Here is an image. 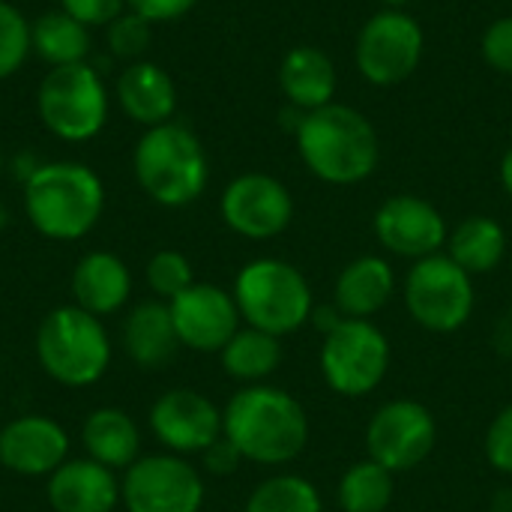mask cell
Here are the masks:
<instances>
[{"label": "cell", "mask_w": 512, "mask_h": 512, "mask_svg": "<svg viewBox=\"0 0 512 512\" xmlns=\"http://www.w3.org/2000/svg\"><path fill=\"white\" fill-rule=\"evenodd\" d=\"M222 435L240 450L243 462L279 468L303 456L309 444V417L288 390L249 384L222 408Z\"/></svg>", "instance_id": "1"}, {"label": "cell", "mask_w": 512, "mask_h": 512, "mask_svg": "<svg viewBox=\"0 0 512 512\" xmlns=\"http://www.w3.org/2000/svg\"><path fill=\"white\" fill-rule=\"evenodd\" d=\"M294 138L303 165L330 186L363 183L381 159L378 132L369 117L339 102L306 111Z\"/></svg>", "instance_id": "2"}, {"label": "cell", "mask_w": 512, "mask_h": 512, "mask_svg": "<svg viewBox=\"0 0 512 512\" xmlns=\"http://www.w3.org/2000/svg\"><path fill=\"white\" fill-rule=\"evenodd\" d=\"M105 210L99 174L81 162H39L24 180V216L36 234L54 243L87 237Z\"/></svg>", "instance_id": "3"}, {"label": "cell", "mask_w": 512, "mask_h": 512, "mask_svg": "<svg viewBox=\"0 0 512 512\" xmlns=\"http://www.w3.org/2000/svg\"><path fill=\"white\" fill-rule=\"evenodd\" d=\"M33 351L39 369L54 384L69 390H84L99 384L114 357V345L102 318L84 312L75 303L51 309L39 321Z\"/></svg>", "instance_id": "4"}, {"label": "cell", "mask_w": 512, "mask_h": 512, "mask_svg": "<svg viewBox=\"0 0 512 512\" xmlns=\"http://www.w3.org/2000/svg\"><path fill=\"white\" fill-rule=\"evenodd\" d=\"M135 180L144 195L162 207H186L198 201L210 180V162L198 135L180 123L147 129L132 153Z\"/></svg>", "instance_id": "5"}, {"label": "cell", "mask_w": 512, "mask_h": 512, "mask_svg": "<svg viewBox=\"0 0 512 512\" xmlns=\"http://www.w3.org/2000/svg\"><path fill=\"white\" fill-rule=\"evenodd\" d=\"M234 303L246 327L291 336L309 324L315 297L300 267L282 258H255L234 276Z\"/></svg>", "instance_id": "6"}, {"label": "cell", "mask_w": 512, "mask_h": 512, "mask_svg": "<svg viewBox=\"0 0 512 512\" xmlns=\"http://www.w3.org/2000/svg\"><path fill=\"white\" fill-rule=\"evenodd\" d=\"M108 108V87L90 63L54 66L36 90L42 126L69 144L96 138L108 120Z\"/></svg>", "instance_id": "7"}, {"label": "cell", "mask_w": 512, "mask_h": 512, "mask_svg": "<svg viewBox=\"0 0 512 512\" xmlns=\"http://www.w3.org/2000/svg\"><path fill=\"white\" fill-rule=\"evenodd\" d=\"M402 300L417 327L447 336L462 330L474 315V276L465 273L447 252H438L411 264L402 285Z\"/></svg>", "instance_id": "8"}, {"label": "cell", "mask_w": 512, "mask_h": 512, "mask_svg": "<svg viewBox=\"0 0 512 512\" xmlns=\"http://www.w3.org/2000/svg\"><path fill=\"white\" fill-rule=\"evenodd\" d=\"M393 363L387 333L366 318H345L333 333L324 336L318 366L327 387L345 399H363L375 393Z\"/></svg>", "instance_id": "9"}, {"label": "cell", "mask_w": 512, "mask_h": 512, "mask_svg": "<svg viewBox=\"0 0 512 512\" xmlns=\"http://www.w3.org/2000/svg\"><path fill=\"white\" fill-rule=\"evenodd\" d=\"M204 501V477L186 456L150 453L120 477V507L126 512H201Z\"/></svg>", "instance_id": "10"}, {"label": "cell", "mask_w": 512, "mask_h": 512, "mask_svg": "<svg viewBox=\"0 0 512 512\" xmlns=\"http://www.w3.org/2000/svg\"><path fill=\"white\" fill-rule=\"evenodd\" d=\"M423 48L426 33L414 15L405 9H381L360 27L354 63L369 84L393 87L417 72Z\"/></svg>", "instance_id": "11"}, {"label": "cell", "mask_w": 512, "mask_h": 512, "mask_svg": "<svg viewBox=\"0 0 512 512\" xmlns=\"http://www.w3.org/2000/svg\"><path fill=\"white\" fill-rule=\"evenodd\" d=\"M438 444V420L417 399H390L366 423V453L390 474L420 468Z\"/></svg>", "instance_id": "12"}, {"label": "cell", "mask_w": 512, "mask_h": 512, "mask_svg": "<svg viewBox=\"0 0 512 512\" xmlns=\"http://www.w3.org/2000/svg\"><path fill=\"white\" fill-rule=\"evenodd\" d=\"M222 222L246 240H273L294 219L288 186L270 174L249 171L234 177L219 198Z\"/></svg>", "instance_id": "13"}, {"label": "cell", "mask_w": 512, "mask_h": 512, "mask_svg": "<svg viewBox=\"0 0 512 512\" xmlns=\"http://www.w3.org/2000/svg\"><path fill=\"white\" fill-rule=\"evenodd\" d=\"M147 423L165 453L174 456H201L222 438V408L192 387L165 390L150 405Z\"/></svg>", "instance_id": "14"}, {"label": "cell", "mask_w": 512, "mask_h": 512, "mask_svg": "<svg viewBox=\"0 0 512 512\" xmlns=\"http://www.w3.org/2000/svg\"><path fill=\"white\" fill-rule=\"evenodd\" d=\"M168 309L180 345L198 354H219L243 327L234 294L210 282H192L183 294L168 300Z\"/></svg>", "instance_id": "15"}, {"label": "cell", "mask_w": 512, "mask_h": 512, "mask_svg": "<svg viewBox=\"0 0 512 512\" xmlns=\"http://www.w3.org/2000/svg\"><path fill=\"white\" fill-rule=\"evenodd\" d=\"M378 243L399 258H429L447 246L450 228L441 210L417 195H393L375 213Z\"/></svg>", "instance_id": "16"}, {"label": "cell", "mask_w": 512, "mask_h": 512, "mask_svg": "<svg viewBox=\"0 0 512 512\" xmlns=\"http://www.w3.org/2000/svg\"><path fill=\"white\" fill-rule=\"evenodd\" d=\"M69 459V432L45 414H24L0 426V465L18 477H51Z\"/></svg>", "instance_id": "17"}, {"label": "cell", "mask_w": 512, "mask_h": 512, "mask_svg": "<svg viewBox=\"0 0 512 512\" xmlns=\"http://www.w3.org/2000/svg\"><path fill=\"white\" fill-rule=\"evenodd\" d=\"M51 512H114L120 507L117 471L93 459H66L45 486Z\"/></svg>", "instance_id": "18"}, {"label": "cell", "mask_w": 512, "mask_h": 512, "mask_svg": "<svg viewBox=\"0 0 512 512\" xmlns=\"http://www.w3.org/2000/svg\"><path fill=\"white\" fill-rule=\"evenodd\" d=\"M69 288H72L75 306H81L84 312L96 318H108V315H117L129 303L132 273L123 258H117L114 252L96 249L78 258Z\"/></svg>", "instance_id": "19"}, {"label": "cell", "mask_w": 512, "mask_h": 512, "mask_svg": "<svg viewBox=\"0 0 512 512\" xmlns=\"http://www.w3.org/2000/svg\"><path fill=\"white\" fill-rule=\"evenodd\" d=\"M117 102L132 123L153 129L171 123L177 111V87L159 63L132 60L117 78Z\"/></svg>", "instance_id": "20"}, {"label": "cell", "mask_w": 512, "mask_h": 512, "mask_svg": "<svg viewBox=\"0 0 512 512\" xmlns=\"http://www.w3.org/2000/svg\"><path fill=\"white\" fill-rule=\"evenodd\" d=\"M120 339H123L126 357L144 372H156V369L168 366L174 360V354L183 348L165 300H144V303L132 306V312L123 321Z\"/></svg>", "instance_id": "21"}, {"label": "cell", "mask_w": 512, "mask_h": 512, "mask_svg": "<svg viewBox=\"0 0 512 512\" xmlns=\"http://www.w3.org/2000/svg\"><path fill=\"white\" fill-rule=\"evenodd\" d=\"M396 273L393 264L381 255H360L345 264L333 285V303L345 318L372 321L393 297Z\"/></svg>", "instance_id": "22"}, {"label": "cell", "mask_w": 512, "mask_h": 512, "mask_svg": "<svg viewBox=\"0 0 512 512\" xmlns=\"http://www.w3.org/2000/svg\"><path fill=\"white\" fill-rule=\"evenodd\" d=\"M81 447L87 459L111 468L126 471L132 462H138L141 453V429L123 408H96L81 423Z\"/></svg>", "instance_id": "23"}, {"label": "cell", "mask_w": 512, "mask_h": 512, "mask_svg": "<svg viewBox=\"0 0 512 512\" xmlns=\"http://www.w3.org/2000/svg\"><path fill=\"white\" fill-rule=\"evenodd\" d=\"M279 87L288 105L300 111H315L333 102L336 93V66L315 45H297L282 57Z\"/></svg>", "instance_id": "24"}, {"label": "cell", "mask_w": 512, "mask_h": 512, "mask_svg": "<svg viewBox=\"0 0 512 512\" xmlns=\"http://www.w3.org/2000/svg\"><path fill=\"white\" fill-rule=\"evenodd\" d=\"M447 255L471 276L492 273L507 255V231L492 216H468L450 231Z\"/></svg>", "instance_id": "25"}, {"label": "cell", "mask_w": 512, "mask_h": 512, "mask_svg": "<svg viewBox=\"0 0 512 512\" xmlns=\"http://www.w3.org/2000/svg\"><path fill=\"white\" fill-rule=\"evenodd\" d=\"M219 363L228 378L240 384H264L282 366V339L255 327H240L219 351Z\"/></svg>", "instance_id": "26"}, {"label": "cell", "mask_w": 512, "mask_h": 512, "mask_svg": "<svg viewBox=\"0 0 512 512\" xmlns=\"http://www.w3.org/2000/svg\"><path fill=\"white\" fill-rule=\"evenodd\" d=\"M30 51L54 66L87 63L90 54V27L66 15L63 9L45 12L30 24Z\"/></svg>", "instance_id": "27"}, {"label": "cell", "mask_w": 512, "mask_h": 512, "mask_svg": "<svg viewBox=\"0 0 512 512\" xmlns=\"http://www.w3.org/2000/svg\"><path fill=\"white\" fill-rule=\"evenodd\" d=\"M396 498V474L369 456L354 462L336 486V504L342 512H387Z\"/></svg>", "instance_id": "28"}, {"label": "cell", "mask_w": 512, "mask_h": 512, "mask_svg": "<svg viewBox=\"0 0 512 512\" xmlns=\"http://www.w3.org/2000/svg\"><path fill=\"white\" fill-rule=\"evenodd\" d=\"M243 512H324V501L309 477L273 474L249 492Z\"/></svg>", "instance_id": "29"}, {"label": "cell", "mask_w": 512, "mask_h": 512, "mask_svg": "<svg viewBox=\"0 0 512 512\" xmlns=\"http://www.w3.org/2000/svg\"><path fill=\"white\" fill-rule=\"evenodd\" d=\"M144 279H147V288L159 300L168 303V300H174L177 294H183L195 282V273H192V264H189V258L183 252H177V249H159L147 261Z\"/></svg>", "instance_id": "30"}, {"label": "cell", "mask_w": 512, "mask_h": 512, "mask_svg": "<svg viewBox=\"0 0 512 512\" xmlns=\"http://www.w3.org/2000/svg\"><path fill=\"white\" fill-rule=\"evenodd\" d=\"M30 54V21L6 0H0V81L15 75Z\"/></svg>", "instance_id": "31"}, {"label": "cell", "mask_w": 512, "mask_h": 512, "mask_svg": "<svg viewBox=\"0 0 512 512\" xmlns=\"http://www.w3.org/2000/svg\"><path fill=\"white\" fill-rule=\"evenodd\" d=\"M150 27H153L150 21H144L141 15L126 9L120 18H114L105 27L108 51L114 57H123V60H138L147 51V45H150Z\"/></svg>", "instance_id": "32"}, {"label": "cell", "mask_w": 512, "mask_h": 512, "mask_svg": "<svg viewBox=\"0 0 512 512\" xmlns=\"http://www.w3.org/2000/svg\"><path fill=\"white\" fill-rule=\"evenodd\" d=\"M483 453L498 474L512 477V402L492 417L483 438Z\"/></svg>", "instance_id": "33"}, {"label": "cell", "mask_w": 512, "mask_h": 512, "mask_svg": "<svg viewBox=\"0 0 512 512\" xmlns=\"http://www.w3.org/2000/svg\"><path fill=\"white\" fill-rule=\"evenodd\" d=\"M480 51L495 72L512 75V15H504L486 27L480 39Z\"/></svg>", "instance_id": "34"}, {"label": "cell", "mask_w": 512, "mask_h": 512, "mask_svg": "<svg viewBox=\"0 0 512 512\" xmlns=\"http://www.w3.org/2000/svg\"><path fill=\"white\" fill-rule=\"evenodd\" d=\"M60 9L84 27H108L129 6L126 0H60Z\"/></svg>", "instance_id": "35"}, {"label": "cell", "mask_w": 512, "mask_h": 512, "mask_svg": "<svg viewBox=\"0 0 512 512\" xmlns=\"http://www.w3.org/2000/svg\"><path fill=\"white\" fill-rule=\"evenodd\" d=\"M126 6L150 24H168L198 6V0H126Z\"/></svg>", "instance_id": "36"}, {"label": "cell", "mask_w": 512, "mask_h": 512, "mask_svg": "<svg viewBox=\"0 0 512 512\" xmlns=\"http://www.w3.org/2000/svg\"><path fill=\"white\" fill-rule=\"evenodd\" d=\"M201 465H204V471L213 474V477H228V474H234V471L243 465V456H240V450L222 435L219 441H213V444L201 453Z\"/></svg>", "instance_id": "37"}, {"label": "cell", "mask_w": 512, "mask_h": 512, "mask_svg": "<svg viewBox=\"0 0 512 512\" xmlns=\"http://www.w3.org/2000/svg\"><path fill=\"white\" fill-rule=\"evenodd\" d=\"M345 321V315L336 309V303H327V306H315L312 309V318H309V324L321 333V336H327V333H333L339 324Z\"/></svg>", "instance_id": "38"}, {"label": "cell", "mask_w": 512, "mask_h": 512, "mask_svg": "<svg viewBox=\"0 0 512 512\" xmlns=\"http://www.w3.org/2000/svg\"><path fill=\"white\" fill-rule=\"evenodd\" d=\"M495 351L501 357H512V306L495 324Z\"/></svg>", "instance_id": "39"}, {"label": "cell", "mask_w": 512, "mask_h": 512, "mask_svg": "<svg viewBox=\"0 0 512 512\" xmlns=\"http://www.w3.org/2000/svg\"><path fill=\"white\" fill-rule=\"evenodd\" d=\"M501 186H504V192L512 198V144L507 147L504 159H501Z\"/></svg>", "instance_id": "40"}, {"label": "cell", "mask_w": 512, "mask_h": 512, "mask_svg": "<svg viewBox=\"0 0 512 512\" xmlns=\"http://www.w3.org/2000/svg\"><path fill=\"white\" fill-rule=\"evenodd\" d=\"M405 3H411V0H384V6H387V9H402Z\"/></svg>", "instance_id": "41"}, {"label": "cell", "mask_w": 512, "mask_h": 512, "mask_svg": "<svg viewBox=\"0 0 512 512\" xmlns=\"http://www.w3.org/2000/svg\"><path fill=\"white\" fill-rule=\"evenodd\" d=\"M0 174H3V150H0Z\"/></svg>", "instance_id": "42"}, {"label": "cell", "mask_w": 512, "mask_h": 512, "mask_svg": "<svg viewBox=\"0 0 512 512\" xmlns=\"http://www.w3.org/2000/svg\"><path fill=\"white\" fill-rule=\"evenodd\" d=\"M0 417H3V399H0Z\"/></svg>", "instance_id": "43"}]
</instances>
